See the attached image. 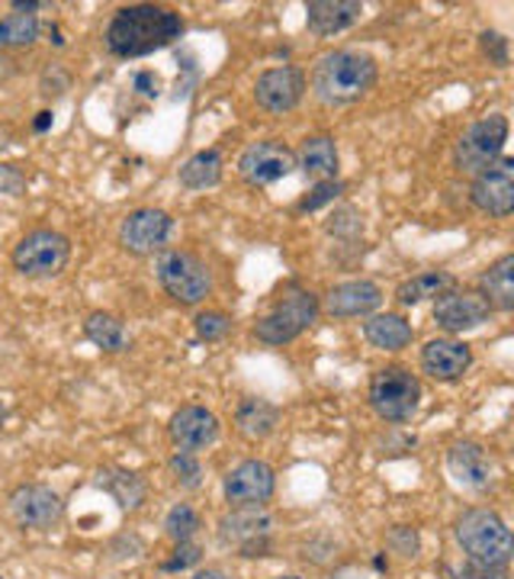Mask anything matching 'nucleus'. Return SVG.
<instances>
[{
    "instance_id": "4c0bfd02",
    "label": "nucleus",
    "mask_w": 514,
    "mask_h": 579,
    "mask_svg": "<svg viewBox=\"0 0 514 579\" xmlns=\"http://www.w3.org/2000/svg\"><path fill=\"white\" fill-rule=\"evenodd\" d=\"M193 579H229L225 573H219V570H203V573H196Z\"/></svg>"
},
{
    "instance_id": "9b49d317",
    "label": "nucleus",
    "mask_w": 514,
    "mask_h": 579,
    "mask_svg": "<svg viewBox=\"0 0 514 579\" xmlns=\"http://www.w3.org/2000/svg\"><path fill=\"white\" fill-rule=\"evenodd\" d=\"M492 316V306L485 300L480 290H444L437 300H434V322L447 332H470V329H480L483 322H488Z\"/></svg>"
},
{
    "instance_id": "f704fd0d",
    "label": "nucleus",
    "mask_w": 514,
    "mask_h": 579,
    "mask_svg": "<svg viewBox=\"0 0 514 579\" xmlns=\"http://www.w3.org/2000/svg\"><path fill=\"white\" fill-rule=\"evenodd\" d=\"M460 579H508V573H505V567H492V563H476V560H470V563L463 567Z\"/></svg>"
},
{
    "instance_id": "4468645a",
    "label": "nucleus",
    "mask_w": 514,
    "mask_h": 579,
    "mask_svg": "<svg viewBox=\"0 0 514 579\" xmlns=\"http://www.w3.org/2000/svg\"><path fill=\"white\" fill-rule=\"evenodd\" d=\"M305 93V74L300 68H271L258 78L254 84V100L258 107H264L268 113H290L300 107Z\"/></svg>"
},
{
    "instance_id": "6ab92c4d",
    "label": "nucleus",
    "mask_w": 514,
    "mask_h": 579,
    "mask_svg": "<svg viewBox=\"0 0 514 579\" xmlns=\"http://www.w3.org/2000/svg\"><path fill=\"white\" fill-rule=\"evenodd\" d=\"M363 3L357 0H312L305 3V23L315 36H334L351 30L361 20Z\"/></svg>"
},
{
    "instance_id": "0eeeda50",
    "label": "nucleus",
    "mask_w": 514,
    "mask_h": 579,
    "mask_svg": "<svg viewBox=\"0 0 514 579\" xmlns=\"http://www.w3.org/2000/svg\"><path fill=\"white\" fill-rule=\"evenodd\" d=\"M319 312H322L319 297H312L305 290H296L283 303L273 306L264 319H258L254 336L261 338L264 345H286V341L303 336L305 329L319 319Z\"/></svg>"
},
{
    "instance_id": "cd10ccee",
    "label": "nucleus",
    "mask_w": 514,
    "mask_h": 579,
    "mask_svg": "<svg viewBox=\"0 0 514 579\" xmlns=\"http://www.w3.org/2000/svg\"><path fill=\"white\" fill-rule=\"evenodd\" d=\"M84 336L91 338L100 351H122V348L129 345V336H125L122 319L110 316V312H93V316H88V322H84Z\"/></svg>"
},
{
    "instance_id": "5701e85b",
    "label": "nucleus",
    "mask_w": 514,
    "mask_h": 579,
    "mask_svg": "<svg viewBox=\"0 0 514 579\" xmlns=\"http://www.w3.org/2000/svg\"><path fill=\"white\" fill-rule=\"evenodd\" d=\"M268 535H271V519L268 516H258L254 509H244L239 516L222 521V538L232 541V545H239L248 553L254 548H264Z\"/></svg>"
},
{
    "instance_id": "f03ea898",
    "label": "nucleus",
    "mask_w": 514,
    "mask_h": 579,
    "mask_svg": "<svg viewBox=\"0 0 514 579\" xmlns=\"http://www.w3.org/2000/svg\"><path fill=\"white\" fill-rule=\"evenodd\" d=\"M376 84V61L357 49H337L322 56L312 71V91L322 103H354Z\"/></svg>"
},
{
    "instance_id": "b1692460",
    "label": "nucleus",
    "mask_w": 514,
    "mask_h": 579,
    "mask_svg": "<svg viewBox=\"0 0 514 579\" xmlns=\"http://www.w3.org/2000/svg\"><path fill=\"white\" fill-rule=\"evenodd\" d=\"M363 336L380 351H402L415 332H412V326L402 316L386 312V316H373L370 322H363Z\"/></svg>"
},
{
    "instance_id": "58836bf2",
    "label": "nucleus",
    "mask_w": 514,
    "mask_h": 579,
    "mask_svg": "<svg viewBox=\"0 0 514 579\" xmlns=\"http://www.w3.org/2000/svg\"><path fill=\"white\" fill-rule=\"evenodd\" d=\"M49 122H52V113H39V120H36V129L42 132V129H46Z\"/></svg>"
},
{
    "instance_id": "4be33fe9",
    "label": "nucleus",
    "mask_w": 514,
    "mask_h": 579,
    "mask_svg": "<svg viewBox=\"0 0 514 579\" xmlns=\"http://www.w3.org/2000/svg\"><path fill=\"white\" fill-rule=\"evenodd\" d=\"M480 293L492 309H502L508 312L514 309V254H502L495 264L485 268V274L480 277Z\"/></svg>"
},
{
    "instance_id": "bb28decb",
    "label": "nucleus",
    "mask_w": 514,
    "mask_h": 579,
    "mask_svg": "<svg viewBox=\"0 0 514 579\" xmlns=\"http://www.w3.org/2000/svg\"><path fill=\"white\" fill-rule=\"evenodd\" d=\"M456 287L454 274H444V271H424V274L412 277V280H405L399 290H395V297H399V303L402 306H419L422 300L427 297H441L444 290H451Z\"/></svg>"
},
{
    "instance_id": "9d476101",
    "label": "nucleus",
    "mask_w": 514,
    "mask_h": 579,
    "mask_svg": "<svg viewBox=\"0 0 514 579\" xmlns=\"http://www.w3.org/2000/svg\"><path fill=\"white\" fill-rule=\"evenodd\" d=\"M293 168H296L293 149H286L283 142H273V139L248 146L239 158V174L251 187H271V183L283 181L286 174H293Z\"/></svg>"
},
{
    "instance_id": "f257e3e1",
    "label": "nucleus",
    "mask_w": 514,
    "mask_h": 579,
    "mask_svg": "<svg viewBox=\"0 0 514 579\" xmlns=\"http://www.w3.org/2000/svg\"><path fill=\"white\" fill-rule=\"evenodd\" d=\"M181 13L154 3L122 7L107 27V49L120 59H142L181 39Z\"/></svg>"
},
{
    "instance_id": "c85d7f7f",
    "label": "nucleus",
    "mask_w": 514,
    "mask_h": 579,
    "mask_svg": "<svg viewBox=\"0 0 514 579\" xmlns=\"http://www.w3.org/2000/svg\"><path fill=\"white\" fill-rule=\"evenodd\" d=\"M39 36V20L32 13H10L0 20V46H30Z\"/></svg>"
},
{
    "instance_id": "f8f14e48",
    "label": "nucleus",
    "mask_w": 514,
    "mask_h": 579,
    "mask_svg": "<svg viewBox=\"0 0 514 579\" xmlns=\"http://www.w3.org/2000/svg\"><path fill=\"white\" fill-rule=\"evenodd\" d=\"M470 200L476 210L505 219L514 210V161L512 158H498L492 168H485L483 174H476V181L470 187Z\"/></svg>"
},
{
    "instance_id": "f3484780",
    "label": "nucleus",
    "mask_w": 514,
    "mask_h": 579,
    "mask_svg": "<svg viewBox=\"0 0 514 579\" xmlns=\"http://www.w3.org/2000/svg\"><path fill=\"white\" fill-rule=\"evenodd\" d=\"M380 303H383V290L373 280H347L329 290L325 312L334 319H354V316H370Z\"/></svg>"
},
{
    "instance_id": "ea45409f",
    "label": "nucleus",
    "mask_w": 514,
    "mask_h": 579,
    "mask_svg": "<svg viewBox=\"0 0 514 579\" xmlns=\"http://www.w3.org/2000/svg\"><path fill=\"white\" fill-rule=\"evenodd\" d=\"M276 579H300V577H276Z\"/></svg>"
},
{
    "instance_id": "39448f33",
    "label": "nucleus",
    "mask_w": 514,
    "mask_h": 579,
    "mask_svg": "<svg viewBox=\"0 0 514 579\" xmlns=\"http://www.w3.org/2000/svg\"><path fill=\"white\" fill-rule=\"evenodd\" d=\"M422 402V383L405 367H383L370 380V406L386 422H409Z\"/></svg>"
},
{
    "instance_id": "423d86ee",
    "label": "nucleus",
    "mask_w": 514,
    "mask_h": 579,
    "mask_svg": "<svg viewBox=\"0 0 514 579\" xmlns=\"http://www.w3.org/2000/svg\"><path fill=\"white\" fill-rule=\"evenodd\" d=\"M505 142H508V117L502 113H492L485 120L473 122L454 149V164L456 171L463 174H483L485 168H492L502 152H505Z\"/></svg>"
},
{
    "instance_id": "2f4dec72",
    "label": "nucleus",
    "mask_w": 514,
    "mask_h": 579,
    "mask_svg": "<svg viewBox=\"0 0 514 579\" xmlns=\"http://www.w3.org/2000/svg\"><path fill=\"white\" fill-rule=\"evenodd\" d=\"M341 190H344V183L341 181L315 183V190L300 203V210H303V213H312V210H319V207H325V203H334V200L341 197Z\"/></svg>"
},
{
    "instance_id": "e433bc0d",
    "label": "nucleus",
    "mask_w": 514,
    "mask_h": 579,
    "mask_svg": "<svg viewBox=\"0 0 514 579\" xmlns=\"http://www.w3.org/2000/svg\"><path fill=\"white\" fill-rule=\"evenodd\" d=\"M200 560V550L190 548V545H181L178 548V557L171 560V563H164V570H183L187 563H196Z\"/></svg>"
},
{
    "instance_id": "1a4fd4ad",
    "label": "nucleus",
    "mask_w": 514,
    "mask_h": 579,
    "mask_svg": "<svg viewBox=\"0 0 514 579\" xmlns=\"http://www.w3.org/2000/svg\"><path fill=\"white\" fill-rule=\"evenodd\" d=\"M174 232V219L164 213V210H135L122 219L120 226V244L129 251V254H154V251H164V244Z\"/></svg>"
},
{
    "instance_id": "7ed1b4c3",
    "label": "nucleus",
    "mask_w": 514,
    "mask_h": 579,
    "mask_svg": "<svg viewBox=\"0 0 514 579\" xmlns=\"http://www.w3.org/2000/svg\"><path fill=\"white\" fill-rule=\"evenodd\" d=\"M456 541L476 563L505 567L512 560V531L488 509H473L456 521Z\"/></svg>"
},
{
    "instance_id": "473e14b6",
    "label": "nucleus",
    "mask_w": 514,
    "mask_h": 579,
    "mask_svg": "<svg viewBox=\"0 0 514 579\" xmlns=\"http://www.w3.org/2000/svg\"><path fill=\"white\" fill-rule=\"evenodd\" d=\"M171 473L181 480L183 487H196L203 470H200V463L193 460V455H183L181 451V455H174V458H171Z\"/></svg>"
},
{
    "instance_id": "dca6fc26",
    "label": "nucleus",
    "mask_w": 514,
    "mask_h": 579,
    "mask_svg": "<svg viewBox=\"0 0 514 579\" xmlns=\"http://www.w3.org/2000/svg\"><path fill=\"white\" fill-rule=\"evenodd\" d=\"M473 365V351L454 338H431L422 348V367L431 380L454 383Z\"/></svg>"
},
{
    "instance_id": "412c9836",
    "label": "nucleus",
    "mask_w": 514,
    "mask_h": 579,
    "mask_svg": "<svg viewBox=\"0 0 514 579\" xmlns=\"http://www.w3.org/2000/svg\"><path fill=\"white\" fill-rule=\"evenodd\" d=\"M296 168H303L305 178L312 181H337V149L332 136H312L305 139L296 154Z\"/></svg>"
},
{
    "instance_id": "aec40b11",
    "label": "nucleus",
    "mask_w": 514,
    "mask_h": 579,
    "mask_svg": "<svg viewBox=\"0 0 514 579\" xmlns=\"http://www.w3.org/2000/svg\"><path fill=\"white\" fill-rule=\"evenodd\" d=\"M447 467L460 487L485 489L492 480V460L485 455L483 445H476V441H456L447 455Z\"/></svg>"
},
{
    "instance_id": "72a5a7b5",
    "label": "nucleus",
    "mask_w": 514,
    "mask_h": 579,
    "mask_svg": "<svg viewBox=\"0 0 514 579\" xmlns=\"http://www.w3.org/2000/svg\"><path fill=\"white\" fill-rule=\"evenodd\" d=\"M480 39H483L485 56L495 61L498 68H505V64H508V39H505V36H498V32H483Z\"/></svg>"
},
{
    "instance_id": "6e6552de",
    "label": "nucleus",
    "mask_w": 514,
    "mask_h": 579,
    "mask_svg": "<svg viewBox=\"0 0 514 579\" xmlns=\"http://www.w3.org/2000/svg\"><path fill=\"white\" fill-rule=\"evenodd\" d=\"M71 261V242L56 229H36L13 248V268L23 277H56Z\"/></svg>"
},
{
    "instance_id": "a878e982",
    "label": "nucleus",
    "mask_w": 514,
    "mask_h": 579,
    "mask_svg": "<svg viewBox=\"0 0 514 579\" xmlns=\"http://www.w3.org/2000/svg\"><path fill=\"white\" fill-rule=\"evenodd\" d=\"M235 422H239V431L251 441H261L268 438L273 428H276V409H273L268 399H244L235 412Z\"/></svg>"
},
{
    "instance_id": "a211bd4d",
    "label": "nucleus",
    "mask_w": 514,
    "mask_h": 579,
    "mask_svg": "<svg viewBox=\"0 0 514 579\" xmlns=\"http://www.w3.org/2000/svg\"><path fill=\"white\" fill-rule=\"evenodd\" d=\"M10 509L27 528H52L61 519V499L49 487H20L10 496Z\"/></svg>"
},
{
    "instance_id": "20e7f679",
    "label": "nucleus",
    "mask_w": 514,
    "mask_h": 579,
    "mask_svg": "<svg viewBox=\"0 0 514 579\" xmlns=\"http://www.w3.org/2000/svg\"><path fill=\"white\" fill-rule=\"evenodd\" d=\"M154 274H158L161 290H164L174 303L196 306L210 297V268H206L196 254H190V251H181V248L161 251V258H158V264H154Z\"/></svg>"
},
{
    "instance_id": "c756f323",
    "label": "nucleus",
    "mask_w": 514,
    "mask_h": 579,
    "mask_svg": "<svg viewBox=\"0 0 514 579\" xmlns=\"http://www.w3.org/2000/svg\"><path fill=\"white\" fill-rule=\"evenodd\" d=\"M200 528V516L190 509V506H174L171 512H168V519H164V531H168V538L171 541H178V545H187L190 538H193V531Z\"/></svg>"
},
{
    "instance_id": "393cba45",
    "label": "nucleus",
    "mask_w": 514,
    "mask_h": 579,
    "mask_svg": "<svg viewBox=\"0 0 514 579\" xmlns=\"http://www.w3.org/2000/svg\"><path fill=\"white\" fill-rule=\"evenodd\" d=\"M222 181V154L219 149H203L196 152L190 161H183L181 183L187 190H206Z\"/></svg>"
},
{
    "instance_id": "ddd939ff",
    "label": "nucleus",
    "mask_w": 514,
    "mask_h": 579,
    "mask_svg": "<svg viewBox=\"0 0 514 579\" xmlns=\"http://www.w3.org/2000/svg\"><path fill=\"white\" fill-rule=\"evenodd\" d=\"M273 470L264 460H244L225 477V499L235 509H258L273 496Z\"/></svg>"
},
{
    "instance_id": "2eb2a0df",
    "label": "nucleus",
    "mask_w": 514,
    "mask_h": 579,
    "mask_svg": "<svg viewBox=\"0 0 514 579\" xmlns=\"http://www.w3.org/2000/svg\"><path fill=\"white\" fill-rule=\"evenodd\" d=\"M168 435H171V441L181 448L183 455H193V451L210 448L212 441L219 438V419L203 406H183V409L174 412V419L168 426Z\"/></svg>"
},
{
    "instance_id": "7c9ffc66",
    "label": "nucleus",
    "mask_w": 514,
    "mask_h": 579,
    "mask_svg": "<svg viewBox=\"0 0 514 579\" xmlns=\"http://www.w3.org/2000/svg\"><path fill=\"white\" fill-rule=\"evenodd\" d=\"M232 332V316L210 309V312H200L196 316V336L203 341H222V338Z\"/></svg>"
},
{
    "instance_id": "c9c22d12",
    "label": "nucleus",
    "mask_w": 514,
    "mask_h": 579,
    "mask_svg": "<svg viewBox=\"0 0 514 579\" xmlns=\"http://www.w3.org/2000/svg\"><path fill=\"white\" fill-rule=\"evenodd\" d=\"M23 174L13 168V164H0V193H10V197H20L23 193Z\"/></svg>"
}]
</instances>
